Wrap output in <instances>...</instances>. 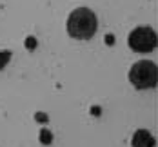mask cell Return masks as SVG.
<instances>
[{
  "label": "cell",
  "instance_id": "obj_5",
  "mask_svg": "<svg viewBox=\"0 0 158 147\" xmlns=\"http://www.w3.org/2000/svg\"><path fill=\"white\" fill-rule=\"evenodd\" d=\"M51 140H53L51 131H48V129H42V131H40V142H42L44 145H49V144H51Z\"/></svg>",
  "mask_w": 158,
  "mask_h": 147
},
{
  "label": "cell",
  "instance_id": "obj_1",
  "mask_svg": "<svg viewBox=\"0 0 158 147\" xmlns=\"http://www.w3.org/2000/svg\"><path fill=\"white\" fill-rule=\"evenodd\" d=\"M96 27H98L96 15L87 7L75 9L67 18V33L77 40H89L96 33Z\"/></svg>",
  "mask_w": 158,
  "mask_h": 147
},
{
  "label": "cell",
  "instance_id": "obj_9",
  "mask_svg": "<svg viewBox=\"0 0 158 147\" xmlns=\"http://www.w3.org/2000/svg\"><path fill=\"white\" fill-rule=\"evenodd\" d=\"M106 42H107L109 46H113V42H114V38H113L111 35H107V36H106Z\"/></svg>",
  "mask_w": 158,
  "mask_h": 147
},
{
  "label": "cell",
  "instance_id": "obj_2",
  "mask_svg": "<svg viewBox=\"0 0 158 147\" xmlns=\"http://www.w3.org/2000/svg\"><path fill=\"white\" fill-rule=\"evenodd\" d=\"M129 80L136 89H151L156 87L158 80V71L156 64H153L151 60H140L129 69Z\"/></svg>",
  "mask_w": 158,
  "mask_h": 147
},
{
  "label": "cell",
  "instance_id": "obj_3",
  "mask_svg": "<svg viewBox=\"0 0 158 147\" xmlns=\"http://www.w3.org/2000/svg\"><path fill=\"white\" fill-rule=\"evenodd\" d=\"M127 44L135 53H149L156 47V33L149 26H143V27L140 26L131 31Z\"/></svg>",
  "mask_w": 158,
  "mask_h": 147
},
{
  "label": "cell",
  "instance_id": "obj_6",
  "mask_svg": "<svg viewBox=\"0 0 158 147\" xmlns=\"http://www.w3.org/2000/svg\"><path fill=\"white\" fill-rule=\"evenodd\" d=\"M11 58V51H0V69H4Z\"/></svg>",
  "mask_w": 158,
  "mask_h": 147
},
{
  "label": "cell",
  "instance_id": "obj_8",
  "mask_svg": "<svg viewBox=\"0 0 158 147\" xmlns=\"http://www.w3.org/2000/svg\"><path fill=\"white\" fill-rule=\"evenodd\" d=\"M36 120H38V122H40V120H42V122H46L48 118H46V114H44V113H38V114H36Z\"/></svg>",
  "mask_w": 158,
  "mask_h": 147
},
{
  "label": "cell",
  "instance_id": "obj_4",
  "mask_svg": "<svg viewBox=\"0 0 158 147\" xmlns=\"http://www.w3.org/2000/svg\"><path fill=\"white\" fill-rule=\"evenodd\" d=\"M133 147H155V138L151 136V133L145 129H138L133 134V140H131Z\"/></svg>",
  "mask_w": 158,
  "mask_h": 147
},
{
  "label": "cell",
  "instance_id": "obj_7",
  "mask_svg": "<svg viewBox=\"0 0 158 147\" xmlns=\"http://www.w3.org/2000/svg\"><path fill=\"white\" fill-rule=\"evenodd\" d=\"M26 46L29 49H35V38H33V36H29V38L26 40Z\"/></svg>",
  "mask_w": 158,
  "mask_h": 147
}]
</instances>
